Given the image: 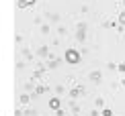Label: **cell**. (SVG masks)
I'll return each mask as SVG.
<instances>
[{
	"label": "cell",
	"mask_w": 125,
	"mask_h": 116,
	"mask_svg": "<svg viewBox=\"0 0 125 116\" xmlns=\"http://www.w3.org/2000/svg\"><path fill=\"white\" fill-rule=\"evenodd\" d=\"M66 57H68V61H78V53H74V51H70Z\"/></svg>",
	"instance_id": "1"
}]
</instances>
